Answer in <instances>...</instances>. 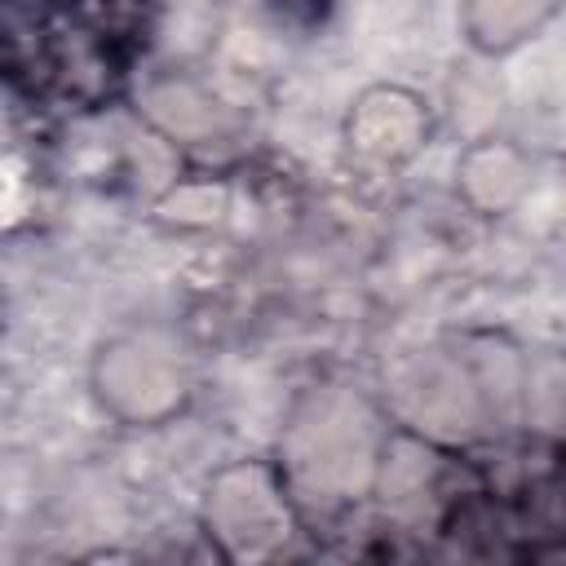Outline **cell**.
<instances>
[{
    "mask_svg": "<svg viewBox=\"0 0 566 566\" xmlns=\"http://www.w3.org/2000/svg\"><path fill=\"white\" fill-rule=\"evenodd\" d=\"M146 111L155 115V124L172 137H208L217 133V102H208L195 84L186 80H168L146 97Z\"/></svg>",
    "mask_w": 566,
    "mask_h": 566,
    "instance_id": "6",
    "label": "cell"
},
{
    "mask_svg": "<svg viewBox=\"0 0 566 566\" xmlns=\"http://www.w3.org/2000/svg\"><path fill=\"white\" fill-rule=\"evenodd\" d=\"M97 394L102 402L133 424L164 420L186 398V363L172 340L159 332H128L111 340L97 358Z\"/></svg>",
    "mask_w": 566,
    "mask_h": 566,
    "instance_id": "3",
    "label": "cell"
},
{
    "mask_svg": "<svg viewBox=\"0 0 566 566\" xmlns=\"http://www.w3.org/2000/svg\"><path fill=\"white\" fill-rule=\"evenodd\" d=\"M287 473L314 500L358 495L376 473V429L358 398H310L287 429Z\"/></svg>",
    "mask_w": 566,
    "mask_h": 566,
    "instance_id": "2",
    "label": "cell"
},
{
    "mask_svg": "<svg viewBox=\"0 0 566 566\" xmlns=\"http://www.w3.org/2000/svg\"><path fill=\"white\" fill-rule=\"evenodd\" d=\"M217 531L234 544V553H261L270 539L283 535V504L279 486L261 469H230L212 486L208 504Z\"/></svg>",
    "mask_w": 566,
    "mask_h": 566,
    "instance_id": "4",
    "label": "cell"
},
{
    "mask_svg": "<svg viewBox=\"0 0 566 566\" xmlns=\"http://www.w3.org/2000/svg\"><path fill=\"white\" fill-rule=\"evenodd\" d=\"M150 0H44L31 66L62 102H102L146 44Z\"/></svg>",
    "mask_w": 566,
    "mask_h": 566,
    "instance_id": "1",
    "label": "cell"
},
{
    "mask_svg": "<svg viewBox=\"0 0 566 566\" xmlns=\"http://www.w3.org/2000/svg\"><path fill=\"white\" fill-rule=\"evenodd\" d=\"M548 9H553V0H469L464 22L482 49H504V44L522 40L531 27H539V18Z\"/></svg>",
    "mask_w": 566,
    "mask_h": 566,
    "instance_id": "5",
    "label": "cell"
},
{
    "mask_svg": "<svg viewBox=\"0 0 566 566\" xmlns=\"http://www.w3.org/2000/svg\"><path fill=\"white\" fill-rule=\"evenodd\" d=\"M287 13H301V18H318L327 9V0H279Z\"/></svg>",
    "mask_w": 566,
    "mask_h": 566,
    "instance_id": "7",
    "label": "cell"
}]
</instances>
